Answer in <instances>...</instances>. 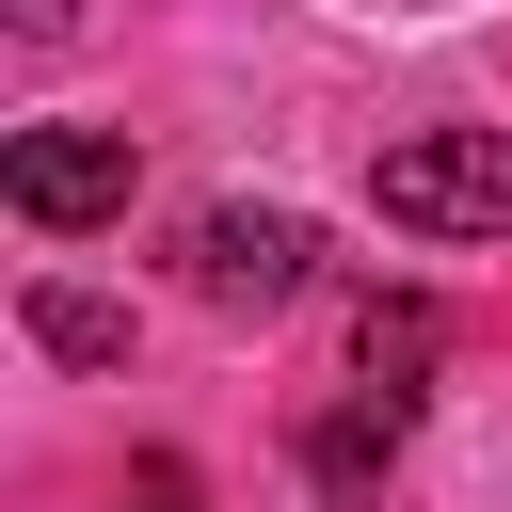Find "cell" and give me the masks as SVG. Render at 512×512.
I'll list each match as a JSON object with an SVG mask.
<instances>
[{"label":"cell","instance_id":"ba28073f","mask_svg":"<svg viewBox=\"0 0 512 512\" xmlns=\"http://www.w3.org/2000/svg\"><path fill=\"white\" fill-rule=\"evenodd\" d=\"M16 32H32V48H48V32H80V0H16Z\"/></svg>","mask_w":512,"mask_h":512},{"label":"cell","instance_id":"3957f363","mask_svg":"<svg viewBox=\"0 0 512 512\" xmlns=\"http://www.w3.org/2000/svg\"><path fill=\"white\" fill-rule=\"evenodd\" d=\"M304 272H320V224L304 208H192V304L272 320V304H304Z\"/></svg>","mask_w":512,"mask_h":512},{"label":"cell","instance_id":"8992f818","mask_svg":"<svg viewBox=\"0 0 512 512\" xmlns=\"http://www.w3.org/2000/svg\"><path fill=\"white\" fill-rule=\"evenodd\" d=\"M432 368V304H368V384H416Z\"/></svg>","mask_w":512,"mask_h":512},{"label":"cell","instance_id":"6da1fadb","mask_svg":"<svg viewBox=\"0 0 512 512\" xmlns=\"http://www.w3.org/2000/svg\"><path fill=\"white\" fill-rule=\"evenodd\" d=\"M368 208L400 240H512V128H400L368 160Z\"/></svg>","mask_w":512,"mask_h":512},{"label":"cell","instance_id":"5b68a950","mask_svg":"<svg viewBox=\"0 0 512 512\" xmlns=\"http://www.w3.org/2000/svg\"><path fill=\"white\" fill-rule=\"evenodd\" d=\"M16 320H32V352H64V368H128V304H96V288H64V272H32Z\"/></svg>","mask_w":512,"mask_h":512},{"label":"cell","instance_id":"277c9868","mask_svg":"<svg viewBox=\"0 0 512 512\" xmlns=\"http://www.w3.org/2000/svg\"><path fill=\"white\" fill-rule=\"evenodd\" d=\"M400 448H416V384H352V400H336V416L304 432V480H320L336 512H368Z\"/></svg>","mask_w":512,"mask_h":512},{"label":"cell","instance_id":"52a82bcc","mask_svg":"<svg viewBox=\"0 0 512 512\" xmlns=\"http://www.w3.org/2000/svg\"><path fill=\"white\" fill-rule=\"evenodd\" d=\"M112 512H192V464H176V448H144V464H128V496H112Z\"/></svg>","mask_w":512,"mask_h":512},{"label":"cell","instance_id":"7a4b0ae2","mask_svg":"<svg viewBox=\"0 0 512 512\" xmlns=\"http://www.w3.org/2000/svg\"><path fill=\"white\" fill-rule=\"evenodd\" d=\"M128 176H144V144H128V128H16V144H0V208H16L32 240L128 224Z\"/></svg>","mask_w":512,"mask_h":512}]
</instances>
